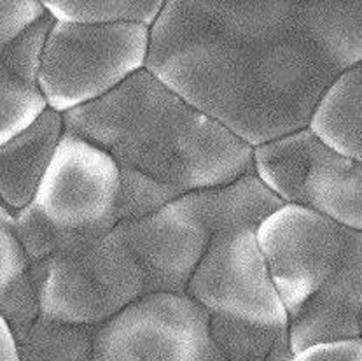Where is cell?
I'll return each instance as SVG.
<instances>
[{"instance_id":"obj_1","label":"cell","mask_w":362,"mask_h":361,"mask_svg":"<svg viewBox=\"0 0 362 361\" xmlns=\"http://www.w3.org/2000/svg\"><path fill=\"white\" fill-rule=\"evenodd\" d=\"M362 64V0H168L146 71L257 147L301 130L322 91Z\"/></svg>"},{"instance_id":"obj_2","label":"cell","mask_w":362,"mask_h":361,"mask_svg":"<svg viewBox=\"0 0 362 361\" xmlns=\"http://www.w3.org/2000/svg\"><path fill=\"white\" fill-rule=\"evenodd\" d=\"M64 127L116 161L119 223L252 172V147L146 69L93 104L65 113Z\"/></svg>"},{"instance_id":"obj_3","label":"cell","mask_w":362,"mask_h":361,"mask_svg":"<svg viewBox=\"0 0 362 361\" xmlns=\"http://www.w3.org/2000/svg\"><path fill=\"white\" fill-rule=\"evenodd\" d=\"M13 227L30 263L39 318L98 328L146 294L142 267L117 227L103 235L69 234L30 204L13 212Z\"/></svg>"},{"instance_id":"obj_4","label":"cell","mask_w":362,"mask_h":361,"mask_svg":"<svg viewBox=\"0 0 362 361\" xmlns=\"http://www.w3.org/2000/svg\"><path fill=\"white\" fill-rule=\"evenodd\" d=\"M149 28L54 21L44 40L37 83L47 109L65 114L93 104L146 69Z\"/></svg>"},{"instance_id":"obj_5","label":"cell","mask_w":362,"mask_h":361,"mask_svg":"<svg viewBox=\"0 0 362 361\" xmlns=\"http://www.w3.org/2000/svg\"><path fill=\"white\" fill-rule=\"evenodd\" d=\"M252 172L284 204L362 231V164L334 153L306 127L252 147Z\"/></svg>"},{"instance_id":"obj_6","label":"cell","mask_w":362,"mask_h":361,"mask_svg":"<svg viewBox=\"0 0 362 361\" xmlns=\"http://www.w3.org/2000/svg\"><path fill=\"white\" fill-rule=\"evenodd\" d=\"M256 241L289 321L350 256L362 251V231L293 204L266 217Z\"/></svg>"},{"instance_id":"obj_7","label":"cell","mask_w":362,"mask_h":361,"mask_svg":"<svg viewBox=\"0 0 362 361\" xmlns=\"http://www.w3.org/2000/svg\"><path fill=\"white\" fill-rule=\"evenodd\" d=\"M93 361H226L187 294L149 293L98 326Z\"/></svg>"},{"instance_id":"obj_8","label":"cell","mask_w":362,"mask_h":361,"mask_svg":"<svg viewBox=\"0 0 362 361\" xmlns=\"http://www.w3.org/2000/svg\"><path fill=\"white\" fill-rule=\"evenodd\" d=\"M186 294L209 318L272 330L289 328L286 307L269 277L256 231L249 228L210 235Z\"/></svg>"},{"instance_id":"obj_9","label":"cell","mask_w":362,"mask_h":361,"mask_svg":"<svg viewBox=\"0 0 362 361\" xmlns=\"http://www.w3.org/2000/svg\"><path fill=\"white\" fill-rule=\"evenodd\" d=\"M117 200L116 161L81 135L64 130L32 207L58 230L103 235L119 223Z\"/></svg>"},{"instance_id":"obj_10","label":"cell","mask_w":362,"mask_h":361,"mask_svg":"<svg viewBox=\"0 0 362 361\" xmlns=\"http://www.w3.org/2000/svg\"><path fill=\"white\" fill-rule=\"evenodd\" d=\"M116 227L142 267L146 294H186L212 235L187 195L153 214L121 221Z\"/></svg>"},{"instance_id":"obj_11","label":"cell","mask_w":362,"mask_h":361,"mask_svg":"<svg viewBox=\"0 0 362 361\" xmlns=\"http://www.w3.org/2000/svg\"><path fill=\"white\" fill-rule=\"evenodd\" d=\"M287 333L294 355L310 345L362 338V251L299 309Z\"/></svg>"},{"instance_id":"obj_12","label":"cell","mask_w":362,"mask_h":361,"mask_svg":"<svg viewBox=\"0 0 362 361\" xmlns=\"http://www.w3.org/2000/svg\"><path fill=\"white\" fill-rule=\"evenodd\" d=\"M53 23L46 13L0 53V146L16 137L47 109L37 74L44 40Z\"/></svg>"},{"instance_id":"obj_13","label":"cell","mask_w":362,"mask_h":361,"mask_svg":"<svg viewBox=\"0 0 362 361\" xmlns=\"http://www.w3.org/2000/svg\"><path fill=\"white\" fill-rule=\"evenodd\" d=\"M64 114L46 109L0 146V204L16 212L32 204L64 135Z\"/></svg>"},{"instance_id":"obj_14","label":"cell","mask_w":362,"mask_h":361,"mask_svg":"<svg viewBox=\"0 0 362 361\" xmlns=\"http://www.w3.org/2000/svg\"><path fill=\"white\" fill-rule=\"evenodd\" d=\"M306 128L334 153L362 164V64L332 79L313 105Z\"/></svg>"},{"instance_id":"obj_15","label":"cell","mask_w":362,"mask_h":361,"mask_svg":"<svg viewBox=\"0 0 362 361\" xmlns=\"http://www.w3.org/2000/svg\"><path fill=\"white\" fill-rule=\"evenodd\" d=\"M187 197L210 234L240 228L256 231L266 217L284 205L254 172H247L223 186L193 191Z\"/></svg>"},{"instance_id":"obj_16","label":"cell","mask_w":362,"mask_h":361,"mask_svg":"<svg viewBox=\"0 0 362 361\" xmlns=\"http://www.w3.org/2000/svg\"><path fill=\"white\" fill-rule=\"evenodd\" d=\"M97 330L39 318L14 340L20 361H93Z\"/></svg>"},{"instance_id":"obj_17","label":"cell","mask_w":362,"mask_h":361,"mask_svg":"<svg viewBox=\"0 0 362 361\" xmlns=\"http://www.w3.org/2000/svg\"><path fill=\"white\" fill-rule=\"evenodd\" d=\"M46 13L60 23L119 25L133 23L151 28L160 16L161 0H51L42 2Z\"/></svg>"},{"instance_id":"obj_18","label":"cell","mask_w":362,"mask_h":361,"mask_svg":"<svg viewBox=\"0 0 362 361\" xmlns=\"http://www.w3.org/2000/svg\"><path fill=\"white\" fill-rule=\"evenodd\" d=\"M209 328L214 344L226 361H264L276 345L289 342L287 328H256L221 318H209Z\"/></svg>"},{"instance_id":"obj_19","label":"cell","mask_w":362,"mask_h":361,"mask_svg":"<svg viewBox=\"0 0 362 361\" xmlns=\"http://www.w3.org/2000/svg\"><path fill=\"white\" fill-rule=\"evenodd\" d=\"M28 258L13 227V211L0 204V304L30 279Z\"/></svg>"},{"instance_id":"obj_20","label":"cell","mask_w":362,"mask_h":361,"mask_svg":"<svg viewBox=\"0 0 362 361\" xmlns=\"http://www.w3.org/2000/svg\"><path fill=\"white\" fill-rule=\"evenodd\" d=\"M46 14L42 2H0V53L13 46L32 25Z\"/></svg>"},{"instance_id":"obj_21","label":"cell","mask_w":362,"mask_h":361,"mask_svg":"<svg viewBox=\"0 0 362 361\" xmlns=\"http://www.w3.org/2000/svg\"><path fill=\"white\" fill-rule=\"evenodd\" d=\"M293 361H362V338L310 345L296 353Z\"/></svg>"},{"instance_id":"obj_22","label":"cell","mask_w":362,"mask_h":361,"mask_svg":"<svg viewBox=\"0 0 362 361\" xmlns=\"http://www.w3.org/2000/svg\"><path fill=\"white\" fill-rule=\"evenodd\" d=\"M0 361H20L16 340H14L13 333L0 338Z\"/></svg>"},{"instance_id":"obj_23","label":"cell","mask_w":362,"mask_h":361,"mask_svg":"<svg viewBox=\"0 0 362 361\" xmlns=\"http://www.w3.org/2000/svg\"><path fill=\"white\" fill-rule=\"evenodd\" d=\"M264 361H268V360H264Z\"/></svg>"}]
</instances>
